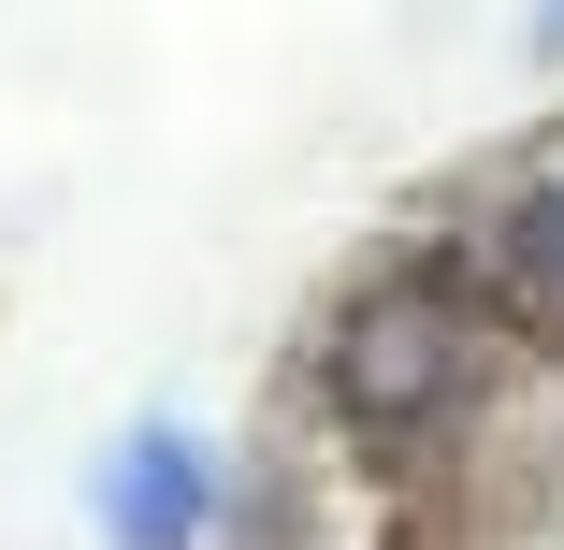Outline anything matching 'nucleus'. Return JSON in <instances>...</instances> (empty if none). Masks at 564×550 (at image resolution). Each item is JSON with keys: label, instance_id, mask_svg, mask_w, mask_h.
Here are the masks:
<instances>
[{"label": "nucleus", "instance_id": "obj_3", "mask_svg": "<svg viewBox=\"0 0 564 550\" xmlns=\"http://www.w3.org/2000/svg\"><path fill=\"white\" fill-rule=\"evenodd\" d=\"M521 44H535V58H564V0H535V30H521Z\"/></svg>", "mask_w": 564, "mask_h": 550}, {"label": "nucleus", "instance_id": "obj_1", "mask_svg": "<svg viewBox=\"0 0 564 550\" xmlns=\"http://www.w3.org/2000/svg\"><path fill=\"white\" fill-rule=\"evenodd\" d=\"M478 377H492V334H478V304H448V290H420V276H391V290H362L348 319L318 334V391H333V420L348 434H448L478 406Z\"/></svg>", "mask_w": 564, "mask_h": 550}, {"label": "nucleus", "instance_id": "obj_2", "mask_svg": "<svg viewBox=\"0 0 564 550\" xmlns=\"http://www.w3.org/2000/svg\"><path fill=\"white\" fill-rule=\"evenodd\" d=\"M87 536L101 550H217L232 536V450L188 406H131L87 450Z\"/></svg>", "mask_w": 564, "mask_h": 550}]
</instances>
